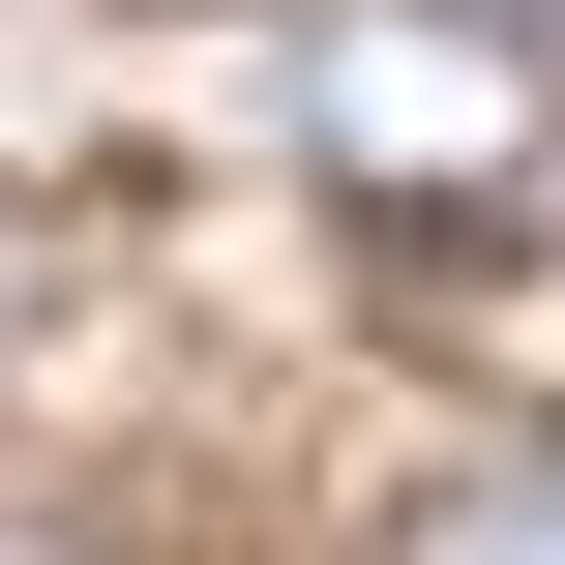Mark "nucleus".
<instances>
[{
	"instance_id": "f257e3e1",
	"label": "nucleus",
	"mask_w": 565,
	"mask_h": 565,
	"mask_svg": "<svg viewBox=\"0 0 565 565\" xmlns=\"http://www.w3.org/2000/svg\"><path fill=\"white\" fill-rule=\"evenodd\" d=\"M268 119L358 209H536L565 179V30L536 0H268Z\"/></svg>"
},
{
	"instance_id": "f03ea898",
	"label": "nucleus",
	"mask_w": 565,
	"mask_h": 565,
	"mask_svg": "<svg viewBox=\"0 0 565 565\" xmlns=\"http://www.w3.org/2000/svg\"><path fill=\"white\" fill-rule=\"evenodd\" d=\"M417 565H565V447H477V477L417 507Z\"/></svg>"
}]
</instances>
